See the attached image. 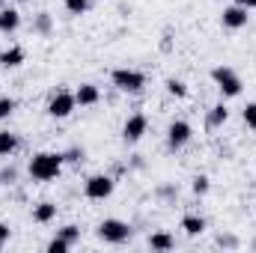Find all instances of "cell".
Wrapping results in <instances>:
<instances>
[{"instance_id": "ac0fdd59", "label": "cell", "mask_w": 256, "mask_h": 253, "mask_svg": "<svg viewBox=\"0 0 256 253\" xmlns=\"http://www.w3.org/2000/svg\"><path fill=\"white\" fill-rule=\"evenodd\" d=\"M33 33H39V36H48V33H51V15H48V12H39V15H36Z\"/></svg>"}, {"instance_id": "8992f818", "label": "cell", "mask_w": 256, "mask_h": 253, "mask_svg": "<svg viewBox=\"0 0 256 253\" xmlns=\"http://www.w3.org/2000/svg\"><path fill=\"white\" fill-rule=\"evenodd\" d=\"M86 200H108L114 194V179L110 176H90L86 185H84Z\"/></svg>"}, {"instance_id": "7a4b0ae2", "label": "cell", "mask_w": 256, "mask_h": 253, "mask_svg": "<svg viewBox=\"0 0 256 253\" xmlns=\"http://www.w3.org/2000/svg\"><path fill=\"white\" fill-rule=\"evenodd\" d=\"M212 80L218 84V90L226 96V98H236V96H242V78L236 74V68H230V66H218V68H212Z\"/></svg>"}, {"instance_id": "2e32d148", "label": "cell", "mask_w": 256, "mask_h": 253, "mask_svg": "<svg viewBox=\"0 0 256 253\" xmlns=\"http://www.w3.org/2000/svg\"><path fill=\"white\" fill-rule=\"evenodd\" d=\"M149 248H152V250H173L176 242H173V236H167V232H155V236L149 238Z\"/></svg>"}, {"instance_id": "5bb4252c", "label": "cell", "mask_w": 256, "mask_h": 253, "mask_svg": "<svg viewBox=\"0 0 256 253\" xmlns=\"http://www.w3.org/2000/svg\"><path fill=\"white\" fill-rule=\"evenodd\" d=\"M57 218V206L54 202H39L36 208H33V220L36 224H51Z\"/></svg>"}, {"instance_id": "30bf717a", "label": "cell", "mask_w": 256, "mask_h": 253, "mask_svg": "<svg viewBox=\"0 0 256 253\" xmlns=\"http://www.w3.org/2000/svg\"><path fill=\"white\" fill-rule=\"evenodd\" d=\"M74 98H78L80 108H92V104L102 102V92H98V86H92V84H80L78 92H74Z\"/></svg>"}, {"instance_id": "603a6c76", "label": "cell", "mask_w": 256, "mask_h": 253, "mask_svg": "<svg viewBox=\"0 0 256 253\" xmlns=\"http://www.w3.org/2000/svg\"><path fill=\"white\" fill-rule=\"evenodd\" d=\"M208 188H212V185H208V176H196V179H194V194L202 196V194H208Z\"/></svg>"}, {"instance_id": "44dd1931", "label": "cell", "mask_w": 256, "mask_h": 253, "mask_svg": "<svg viewBox=\"0 0 256 253\" xmlns=\"http://www.w3.org/2000/svg\"><path fill=\"white\" fill-rule=\"evenodd\" d=\"M57 236H60V238H63L66 244H74V242H78V238H80V230H78V226H72V224H68V226H63V230H60V232H57Z\"/></svg>"}, {"instance_id": "e0dca14e", "label": "cell", "mask_w": 256, "mask_h": 253, "mask_svg": "<svg viewBox=\"0 0 256 253\" xmlns=\"http://www.w3.org/2000/svg\"><path fill=\"white\" fill-rule=\"evenodd\" d=\"M226 120H230V110H226L224 104H214V108H212V114H208V126L218 128V126H224Z\"/></svg>"}, {"instance_id": "7402d4cb", "label": "cell", "mask_w": 256, "mask_h": 253, "mask_svg": "<svg viewBox=\"0 0 256 253\" xmlns=\"http://www.w3.org/2000/svg\"><path fill=\"white\" fill-rule=\"evenodd\" d=\"M15 114V98L9 96H0V120H9Z\"/></svg>"}, {"instance_id": "f546056e", "label": "cell", "mask_w": 256, "mask_h": 253, "mask_svg": "<svg viewBox=\"0 0 256 253\" xmlns=\"http://www.w3.org/2000/svg\"><path fill=\"white\" fill-rule=\"evenodd\" d=\"M236 3H238V6H244L248 12H250V9H256V0H236Z\"/></svg>"}, {"instance_id": "9a60e30c", "label": "cell", "mask_w": 256, "mask_h": 253, "mask_svg": "<svg viewBox=\"0 0 256 253\" xmlns=\"http://www.w3.org/2000/svg\"><path fill=\"white\" fill-rule=\"evenodd\" d=\"M182 230H185L188 236H202V232H206V220H202L200 214H185V218H182Z\"/></svg>"}, {"instance_id": "1f68e13d", "label": "cell", "mask_w": 256, "mask_h": 253, "mask_svg": "<svg viewBox=\"0 0 256 253\" xmlns=\"http://www.w3.org/2000/svg\"><path fill=\"white\" fill-rule=\"evenodd\" d=\"M0 9H3V0H0Z\"/></svg>"}, {"instance_id": "7c38bea8", "label": "cell", "mask_w": 256, "mask_h": 253, "mask_svg": "<svg viewBox=\"0 0 256 253\" xmlns=\"http://www.w3.org/2000/svg\"><path fill=\"white\" fill-rule=\"evenodd\" d=\"M18 146H21L18 134H12V131H0V158H12V155L18 152Z\"/></svg>"}, {"instance_id": "83f0119b", "label": "cell", "mask_w": 256, "mask_h": 253, "mask_svg": "<svg viewBox=\"0 0 256 253\" xmlns=\"http://www.w3.org/2000/svg\"><path fill=\"white\" fill-rule=\"evenodd\" d=\"M218 244H220V248H236L238 242H236V238H230V236H226V238L220 236V238H218Z\"/></svg>"}, {"instance_id": "d6986e66", "label": "cell", "mask_w": 256, "mask_h": 253, "mask_svg": "<svg viewBox=\"0 0 256 253\" xmlns=\"http://www.w3.org/2000/svg\"><path fill=\"white\" fill-rule=\"evenodd\" d=\"M66 9L72 15H86L92 9V0H66Z\"/></svg>"}, {"instance_id": "4dcf8cb0", "label": "cell", "mask_w": 256, "mask_h": 253, "mask_svg": "<svg viewBox=\"0 0 256 253\" xmlns=\"http://www.w3.org/2000/svg\"><path fill=\"white\" fill-rule=\"evenodd\" d=\"M15 3H30V0H15Z\"/></svg>"}, {"instance_id": "52a82bcc", "label": "cell", "mask_w": 256, "mask_h": 253, "mask_svg": "<svg viewBox=\"0 0 256 253\" xmlns=\"http://www.w3.org/2000/svg\"><path fill=\"white\" fill-rule=\"evenodd\" d=\"M191 134H194V128L185 122V120H176L173 126L167 128V146L170 149H182L188 140H191Z\"/></svg>"}, {"instance_id": "9c48e42d", "label": "cell", "mask_w": 256, "mask_h": 253, "mask_svg": "<svg viewBox=\"0 0 256 253\" xmlns=\"http://www.w3.org/2000/svg\"><path fill=\"white\" fill-rule=\"evenodd\" d=\"M248 18H250V15H248V9L236 3V6H230V9H224V15H220V24H224L226 30H242V27L248 24Z\"/></svg>"}, {"instance_id": "6da1fadb", "label": "cell", "mask_w": 256, "mask_h": 253, "mask_svg": "<svg viewBox=\"0 0 256 253\" xmlns=\"http://www.w3.org/2000/svg\"><path fill=\"white\" fill-rule=\"evenodd\" d=\"M63 164L66 161H63L60 152H39V155H33V161H30V176H33L36 182H51V179L60 176Z\"/></svg>"}, {"instance_id": "ba28073f", "label": "cell", "mask_w": 256, "mask_h": 253, "mask_svg": "<svg viewBox=\"0 0 256 253\" xmlns=\"http://www.w3.org/2000/svg\"><path fill=\"white\" fill-rule=\"evenodd\" d=\"M146 128H149V120L143 114H134V116H128L126 126H122V137H126L128 143H137L146 134Z\"/></svg>"}, {"instance_id": "277c9868", "label": "cell", "mask_w": 256, "mask_h": 253, "mask_svg": "<svg viewBox=\"0 0 256 253\" xmlns=\"http://www.w3.org/2000/svg\"><path fill=\"white\" fill-rule=\"evenodd\" d=\"M110 80H114V86L120 92H140L146 86V74L137 72V68H116L110 74Z\"/></svg>"}, {"instance_id": "f1b7e54d", "label": "cell", "mask_w": 256, "mask_h": 253, "mask_svg": "<svg viewBox=\"0 0 256 253\" xmlns=\"http://www.w3.org/2000/svg\"><path fill=\"white\" fill-rule=\"evenodd\" d=\"M6 242H9V226H6V224H0V248H3Z\"/></svg>"}, {"instance_id": "ffe728a7", "label": "cell", "mask_w": 256, "mask_h": 253, "mask_svg": "<svg viewBox=\"0 0 256 253\" xmlns=\"http://www.w3.org/2000/svg\"><path fill=\"white\" fill-rule=\"evenodd\" d=\"M167 92H170V96H176V98H185V96H188V84H185V80L170 78V80H167Z\"/></svg>"}, {"instance_id": "3957f363", "label": "cell", "mask_w": 256, "mask_h": 253, "mask_svg": "<svg viewBox=\"0 0 256 253\" xmlns=\"http://www.w3.org/2000/svg\"><path fill=\"white\" fill-rule=\"evenodd\" d=\"M98 238L108 242V244H126L131 238V226L122 224V220H116V218H108V220L98 224Z\"/></svg>"}, {"instance_id": "4316f807", "label": "cell", "mask_w": 256, "mask_h": 253, "mask_svg": "<svg viewBox=\"0 0 256 253\" xmlns=\"http://www.w3.org/2000/svg\"><path fill=\"white\" fill-rule=\"evenodd\" d=\"M63 161H72V164H78V161H84V149H68L63 155Z\"/></svg>"}, {"instance_id": "8fae6325", "label": "cell", "mask_w": 256, "mask_h": 253, "mask_svg": "<svg viewBox=\"0 0 256 253\" xmlns=\"http://www.w3.org/2000/svg\"><path fill=\"white\" fill-rule=\"evenodd\" d=\"M21 27V12L18 9H0V33H15Z\"/></svg>"}, {"instance_id": "4fadbf2b", "label": "cell", "mask_w": 256, "mask_h": 253, "mask_svg": "<svg viewBox=\"0 0 256 253\" xmlns=\"http://www.w3.org/2000/svg\"><path fill=\"white\" fill-rule=\"evenodd\" d=\"M24 60H27L24 48H6V51L0 54V68H18Z\"/></svg>"}, {"instance_id": "cb8c5ba5", "label": "cell", "mask_w": 256, "mask_h": 253, "mask_svg": "<svg viewBox=\"0 0 256 253\" xmlns=\"http://www.w3.org/2000/svg\"><path fill=\"white\" fill-rule=\"evenodd\" d=\"M242 116H244V126H248V128H254V131H256V104H248Z\"/></svg>"}, {"instance_id": "d4e9b609", "label": "cell", "mask_w": 256, "mask_h": 253, "mask_svg": "<svg viewBox=\"0 0 256 253\" xmlns=\"http://www.w3.org/2000/svg\"><path fill=\"white\" fill-rule=\"evenodd\" d=\"M15 179H18V170H15V167H6V170L0 173V182H3V185H15Z\"/></svg>"}, {"instance_id": "484cf974", "label": "cell", "mask_w": 256, "mask_h": 253, "mask_svg": "<svg viewBox=\"0 0 256 253\" xmlns=\"http://www.w3.org/2000/svg\"><path fill=\"white\" fill-rule=\"evenodd\" d=\"M68 248H72V244H66L63 238L57 236V238H54V242L48 244V253H66V250H68Z\"/></svg>"}, {"instance_id": "5b68a950", "label": "cell", "mask_w": 256, "mask_h": 253, "mask_svg": "<svg viewBox=\"0 0 256 253\" xmlns=\"http://www.w3.org/2000/svg\"><path fill=\"white\" fill-rule=\"evenodd\" d=\"M74 108H78L74 92H66V90H60V92L48 102V116H54V120H66V116H72V114H74Z\"/></svg>"}]
</instances>
